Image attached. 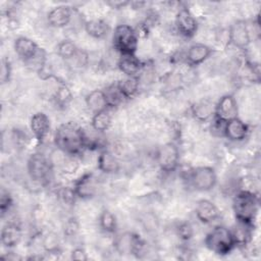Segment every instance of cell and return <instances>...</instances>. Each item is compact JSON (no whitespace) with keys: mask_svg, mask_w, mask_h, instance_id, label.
Segmentation results:
<instances>
[{"mask_svg":"<svg viewBox=\"0 0 261 261\" xmlns=\"http://www.w3.org/2000/svg\"><path fill=\"white\" fill-rule=\"evenodd\" d=\"M54 144L64 155L77 156L87 149V134L79 124L64 122L55 129Z\"/></svg>","mask_w":261,"mask_h":261,"instance_id":"1","label":"cell"},{"mask_svg":"<svg viewBox=\"0 0 261 261\" xmlns=\"http://www.w3.org/2000/svg\"><path fill=\"white\" fill-rule=\"evenodd\" d=\"M232 210L237 222L254 227L259 210V197L252 190L240 189L232 198Z\"/></svg>","mask_w":261,"mask_h":261,"instance_id":"2","label":"cell"},{"mask_svg":"<svg viewBox=\"0 0 261 261\" xmlns=\"http://www.w3.org/2000/svg\"><path fill=\"white\" fill-rule=\"evenodd\" d=\"M204 244L210 252L218 256H226L237 248L231 229L224 225L214 226L206 234Z\"/></svg>","mask_w":261,"mask_h":261,"instance_id":"3","label":"cell"},{"mask_svg":"<svg viewBox=\"0 0 261 261\" xmlns=\"http://www.w3.org/2000/svg\"><path fill=\"white\" fill-rule=\"evenodd\" d=\"M138 45L139 35L136 29L125 23L115 27L112 34V46L119 55L136 54Z\"/></svg>","mask_w":261,"mask_h":261,"instance_id":"4","label":"cell"},{"mask_svg":"<svg viewBox=\"0 0 261 261\" xmlns=\"http://www.w3.org/2000/svg\"><path fill=\"white\" fill-rule=\"evenodd\" d=\"M27 170L33 181L44 186L51 180L53 164L46 155L41 152H36L29 157L27 161Z\"/></svg>","mask_w":261,"mask_h":261,"instance_id":"5","label":"cell"},{"mask_svg":"<svg viewBox=\"0 0 261 261\" xmlns=\"http://www.w3.org/2000/svg\"><path fill=\"white\" fill-rule=\"evenodd\" d=\"M188 180L196 191L208 192L216 186L217 174L211 166H197L189 171Z\"/></svg>","mask_w":261,"mask_h":261,"instance_id":"6","label":"cell"},{"mask_svg":"<svg viewBox=\"0 0 261 261\" xmlns=\"http://www.w3.org/2000/svg\"><path fill=\"white\" fill-rule=\"evenodd\" d=\"M179 150L175 143L167 142L161 145L156 152V162L164 173H172L179 166Z\"/></svg>","mask_w":261,"mask_h":261,"instance_id":"7","label":"cell"},{"mask_svg":"<svg viewBox=\"0 0 261 261\" xmlns=\"http://www.w3.org/2000/svg\"><path fill=\"white\" fill-rule=\"evenodd\" d=\"M228 45L240 50H247L251 44V34L247 21L243 19L236 20L227 29Z\"/></svg>","mask_w":261,"mask_h":261,"instance_id":"8","label":"cell"},{"mask_svg":"<svg viewBox=\"0 0 261 261\" xmlns=\"http://www.w3.org/2000/svg\"><path fill=\"white\" fill-rule=\"evenodd\" d=\"M174 27L176 32L186 39L193 38L198 31V21L194 14L187 7L177 10L174 18Z\"/></svg>","mask_w":261,"mask_h":261,"instance_id":"9","label":"cell"},{"mask_svg":"<svg viewBox=\"0 0 261 261\" xmlns=\"http://www.w3.org/2000/svg\"><path fill=\"white\" fill-rule=\"evenodd\" d=\"M238 114L239 106L237 99L231 94H225L221 96L215 104L213 118L221 122H226L238 117Z\"/></svg>","mask_w":261,"mask_h":261,"instance_id":"10","label":"cell"},{"mask_svg":"<svg viewBox=\"0 0 261 261\" xmlns=\"http://www.w3.org/2000/svg\"><path fill=\"white\" fill-rule=\"evenodd\" d=\"M72 188L79 199H92L98 192V178L93 172H86L74 181Z\"/></svg>","mask_w":261,"mask_h":261,"instance_id":"11","label":"cell"},{"mask_svg":"<svg viewBox=\"0 0 261 261\" xmlns=\"http://www.w3.org/2000/svg\"><path fill=\"white\" fill-rule=\"evenodd\" d=\"M13 49L18 58L25 65L32 61L42 51L43 48H40V46L34 40L20 36L14 40Z\"/></svg>","mask_w":261,"mask_h":261,"instance_id":"12","label":"cell"},{"mask_svg":"<svg viewBox=\"0 0 261 261\" xmlns=\"http://www.w3.org/2000/svg\"><path fill=\"white\" fill-rule=\"evenodd\" d=\"M249 125L241 118L236 117L224 122L222 136L230 142H243L249 136Z\"/></svg>","mask_w":261,"mask_h":261,"instance_id":"13","label":"cell"},{"mask_svg":"<svg viewBox=\"0 0 261 261\" xmlns=\"http://www.w3.org/2000/svg\"><path fill=\"white\" fill-rule=\"evenodd\" d=\"M214 49L203 43H195L191 45L184 57L186 64L191 67H196L206 61L212 54Z\"/></svg>","mask_w":261,"mask_h":261,"instance_id":"14","label":"cell"},{"mask_svg":"<svg viewBox=\"0 0 261 261\" xmlns=\"http://www.w3.org/2000/svg\"><path fill=\"white\" fill-rule=\"evenodd\" d=\"M195 215L200 222L210 224L220 217V210L212 201L201 199L196 204Z\"/></svg>","mask_w":261,"mask_h":261,"instance_id":"15","label":"cell"},{"mask_svg":"<svg viewBox=\"0 0 261 261\" xmlns=\"http://www.w3.org/2000/svg\"><path fill=\"white\" fill-rule=\"evenodd\" d=\"M30 128L38 144L42 145L46 141L51 128L50 119L47 114L44 112L35 113L31 118Z\"/></svg>","mask_w":261,"mask_h":261,"instance_id":"16","label":"cell"},{"mask_svg":"<svg viewBox=\"0 0 261 261\" xmlns=\"http://www.w3.org/2000/svg\"><path fill=\"white\" fill-rule=\"evenodd\" d=\"M22 237L21 226L17 221H7L1 228L0 240L3 247L6 249H13L16 247Z\"/></svg>","mask_w":261,"mask_h":261,"instance_id":"17","label":"cell"},{"mask_svg":"<svg viewBox=\"0 0 261 261\" xmlns=\"http://www.w3.org/2000/svg\"><path fill=\"white\" fill-rule=\"evenodd\" d=\"M72 17L71 7L67 5H58L53 7L47 14V22L50 27L61 29L66 27Z\"/></svg>","mask_w":261,"mask_h":261,"instance_id":"18","label":"cell"},{"mask_svg":"<svg viewBox=\"0 0 261 261\" xmlns=\"http://www.w3.org/2000/svg\"><path fill=\"white\" fill-rule=\"evenodd\" d=\"M143 61L136 54L119 55L116 66L125 76H138L143 67Z\"/></svg>","mask_w":261,"mask_h":261,"instance_id":"19","label":"cell"},{"mask_svg":"<svg viewBox=\"0 0 261 261\" xmlns=\"http://www.w3.org/2000/svg\"><path fill=\"white\" fill-rule=\"evenodd\" d=\"M97 167L105 174H114L119 171L120 162L111 151L102 149L97 158Z\"/></svg>","mask_w":261,"mask_h":261,"instance_id":"20","label":"cell"},{"mask_svg":"<svg viewBox=\"0 0 261 261\" xmlns=\"http://www.w3.org/2000/svg\"><path fill=\"white\" fill-rule=\"evenodd\" d=\"M214 107L215 104H213L211 101L207 99H202L192 104L191 113L196 120L200 122H206L209 119L213 118Z\"/></svg>","mask_w":261,"mask_h":261,"instance_id":"21","label":"cell"},{"mask_svg":"<svg viewBox=\"0 0 261 261\" xmlns=\"http://www.w3.org/2000/svg\"><path fill=\"white\" fill-rule=\"evenodd\" d=\"M84 28L86 33L90 37L97 40L104 39L110 31L109 24L104 19H101V18H93L85 21Z\"/></svg>","mask_w":261,"mask_h":261,"instance_id":"22","label":"cell"},{"mask_svg":"<svg viewBox=\"0 0 261 261\" xmlns=\"http://www.w3.org/2000/svg\"><path fill=\"white\" fill-rule=\"evenodd\" d=\"M85 102H86V106L88 107V109L90 111L93 112V114L96 112H99L101 110L109 108L107 99H106V96H105L103 90L97 89V90L91 91L86 96Z\"/></svg>","mask_w":261,"mask_h":261,"instance_id":"23","label":"cell"},{"mask_svg":"<svg viewBox=\"0 0 261 261\" xmlns=\"http://www.w3.org/2000/svg\"><path fill=\"white\" fill-rule=\"evenodd\" d=\"M117 88L124 100L134 98L140 90V79L139 76H125L116 83Z\"/></svg>","mask_w":261,"mask_h":261,"instance_id":"24","label":"cell"},{"mask_svg":"<svg viewBox=\"0 0 261 261\" xmlns=\"http://www.w3.org/2000/svg\"><path fill=\"white\" fill-rule=\"evenodd\" d=\"M110 110L111 109L107 108L93 114L91 119V126L95 132L101 134L110 128L112 124V115Z\"/></svg>","mask_w":261,"mask_h":261,"instance_id":"25","label":"cell"},{"mask_svg":"<svg viewBox=\"0 0 261 261\" xmlns=\"http://www.w3.org/2000/svg\"><path fill=\"white\" fill-rule=\"evenodd\" d=\"M80 50L81 49L71 40L68 39L62 40L57 45V55L63 60L65 64L72 60Z\"/></svg>","mask_w":261,"mask_h":261,"instance_id":"26","label":"cell"},{"mask_svg":"<svg viewBox=\"0 0 261 261\" xmlns=\"http://www.w3.org/2000/svg\"><path fill=\"white\" fill-rule=\"evenodd\" d=\"M99 226L101 230L108 234H113L117 230V219L113 212L108 209L102 210L99 215Z\"/></svg>","mask_w":261,"mask_h":261,"instance_id":"27","label":"cell"},{"mask_svg":"<svg viewBox=\"0 0 261 261\" xmlns=\"http://www.w3.org/2000/svg\"><path fill=\"white\" fill-rule=\"evenodd\" d=\"M53 103L56 107L64 109L72 101V93L67 85L61 84L58 86L52 97Z\"/></svg>","mask_w":261,"mask_h":261,"instance_id":"28","label":"cell"},{"mask_svg":"<svg viewBox=\"0 0 261 261\" xmlns=\"http://www.w3.org/2000/svg\"><path fill=\"white\" fill-rule=\"evenodd\" d=\"M103 91H104V94H105L106 99H107L108 107L110 109H112L114 107H117L124 100L123 97L121 96L116 84H112V85L108 86Z\"/></svg>","mask_w":261,"mask_h":261,"instance_id":"29","label":"cell"},{"mask_svg":"<svg viewBox=\"0 0 261 261\" xmlns=\"http://www.w3.org/2000/svg\"><path fill=\"white\" fill-rule=\"evenodd\" d=\"M175 230H176V234L178 236V238L184 242L190 241L194 236V228H193L192 224L188 221L180 222L176 226Z\"/></svg>","mask_w":261,"mask_h":261,"instance_id":"30","label":"cell"},{"mask_svg":"<svg viewBox=\"0 0 261 261\" xmlns=\"http://www.w3.org/2000/svg\"><path fill=\"white\" fill-rule=\"evenodd\" d=\"M43 248L46 253L55 254L59 250V242L56 234L50 232L43 239Z\"/></svg>","mask_w":261,"mask_h":261,"instance_id":"31","label":"cell"},{"mask_svg":"<svg viewBox=\"0 0 261 261\" xmlns=\"http://www.w3.org/2000/svg\"><path fill=\"white\" fill-rule=\"evenodd\" d=\"M57 195L59 197V199L61 200V202H63L65 205H72L75 201V199L77 198L73 188H68V187H63L61 189L58 190Z\"/></svg>","mask_w":261,"mask_h":261,"instance_id":"32","label":"cell"},{"mask_svg":"<svg viewBox=\"0 0 261 261\" xmlns=\"http://www.w3.org/2000/svg\"><path fill=\"white\" fill-rule=\"evenodd\" d=\"M12 74V66L11 62L7 57H3L1 59V84L5 85L9 83Z\"/></svg>","mask_w":261,"mask_h":261,"instance_id":"33","label":"cell"},{"mask_svg":"<svg viewBox=\"0 0 261 261\" xmlns=\"http://www.w3.org/2000/svg\"><path fill=\"white\" fill-rule=\"evenodd\" d=\"M12 204H13V201L8 191L2 190L1 197H0V211L2 216H4L10 210V208L12 207Z\"/></svg>","mask_w":261,"mask_h":261,"instance_id":"34","label":"cell"},{"mask_svg":"<svg viewBox=\"0 0 261 261\" xmlns=\"http://www.w3.org/2000/svg\"><path fill=\"white\" fill-rule=\"evenodd\" d=\"M77 229H79V224L76 220L73 218L68 219L64 226V234L67 236L68 238H71L77 232Z\"/></svg>","mask_w":261,"mask_h":261,"instance_id":"35","label":"cell"},{"mask_svg":"<svg viewBox=\"0 0 261 261\" xmlns=\"http://www.w3.org/2000/svg\"><path fill=\"white\" fill-rule=\"evenodd\" d=\"M70 259L79 260V261H87L89 259L86 250L82 247L74 248L70 253Z\"/></svg>","mask_w":261,"mask_h":261,"instance_id":"36","label":"cell"},{"mask_svg":"<svg viewBox=\"0 0 261 261\" xmlns=\"http://www.w3.org/2000/svg\"><path fill=\"white\" fill-rule=\"evenodd\" d=\"M106 4L113 9H121L127 5H130V2L129 1H108L106 2Z\"/></svg>","mask_w":261,"mask_h":261,"instance_id":"37","label":"cell"}]
</instances>
